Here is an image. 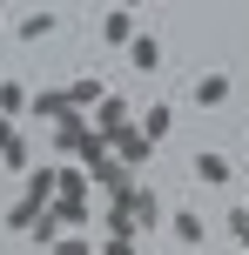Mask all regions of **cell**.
<instances>
[{
	"instance_id": "cell-1",
	"label": "cell",
	"mask_w": 249,
	"mask_h": 255,
	"mask_svg": "<svg viewBox=\"0 0 249 255\" xmlns=\"http://www.w3.org/2000/svg\"><path fill=\"white\" fill-rule=\"evenodd\" d=\"M115 202H121V208H128V215H135V222H142V229H162V202H155V188H148V181H142V175H135V181H128V188H121V195H115Z\"/></svg>"
},
{
	"instance_id": "cell-2",
	"label": "cell",
	"mask_w": 249,
	"mask_h": 255,
	"mask_svg": "<svg viewBox=\"0 0 249 255\" xmlns=\"http://www.w3.org/2000/svg\"><path fill=\"white\" fill-rule=\"evenodd\" d=\"M108 148H115V154H121V161H128V168H142L148 154H155V141H148V134H142V128H135V121H121L115 134H108Z\"/></svg>"
},
{
	"instance_id": "cell-3",
	"label": "cell",
	"mask_w": 249,
	"mask_h": 255,
	"mask_svg": "<svg viewBox=\"0 0 249 255\" xmlns=\"http://www.w3.org/2000/svg\"><path fill=\"white\" fill-rule=\"evenodd\" d=\"M88 115H94V134H101V141H108V134H115V128H121V121H135V115H128V101H121V94H101V101H94V108H88Z\"/></svg>"
},
{
	"instance_id": "cell-4",
	"label": "cell",
	"mask_w": 249,
	"mask_h": 255,
	"mask_svg": "<svg viewBox=\"0 0 249 255\" xmlns=\"http://www.w3.org/2000/svg\"><path fill=\"white\" fill-rule=\"evenodd\" d=\"M169 229H175V242H182V249H202V242H209V222H202L196 208H175Z\"/></svg>"
},
{
	"instance_id": "cell-5",
	"label": "cell",
	"mask_w": 249,
	"mask_h": 255,
	"mask_svg": "<svg viewBox=\"0 0 249 255\" xmlns=\"http://www.w3.org/2000/svg\"><path fill=\"white\" fill-rule=\"evenodd\" d=\"M135 34H142V20H135V7H115V13L101 20V40H108V47H128Z\"/></svg>"
},
{
	"instance_id": "cell-6",
	"label": "cell",
	"mask_w": 249,
	"mask_h": 255,
	"mask_svg": "<svg viewBox=\"0 0 249 255\" xmlns=\"http://www.w3.org/2000/svg\"><path fill=\"white\" fill-rule=\"evenodd\" d=\"M27 108H34V121H47V128H54L74 101H67V88H34V101H27Z\"/></svg>"
},
{
	"instance_id": "cell-7",
	"label": "cell",
	"mask_w": 249,
	"mask_h": 255,
	"mask_svg": "<svg viewBox=\"0 0 249 255\" xmlns=\"http://www.w3.org/2000/svg\"><path fill=\"white\" fill-rule=\"evenodd\" d=\"M128 61H135V74H155V67H162V40L155 34H135L128 40Z\"/></svg>"
},
{
	"instance_id": "cell-8",
	"label": "cell",
	"mask_w": 249,
	"mask_h": 255,
	"mask_svg": "<svg viewBox=\"0 0 249 255\" xmlns=\"http://www.w3.org/2000/svg\"><path fill=\"white\" fill-rule=\"evenodd\" d=\"M169 128H175V108H169V101H155V108H148V115H142V134L155 141V148H162V141H169Z\"/></svg>"
},
{
	"instance_id": "cell-9",
	"label": "cell",
	"mask_w": 249,
	"mask_h": 255,
	"mask_svg": "<svg viewBox=\"0 0 249 255\" xmlns=\"http://www.w3.org/2000/svg\"><path fill=\"white\" fill-rule=\"evenodd\" d=\"M229 101V74H202L196 81V108H223Z\"/></svg>"
},
{
	"instance_id": "cell-10",
	"label": "cell",
	"mask_w": 249,
	"mask_h": 255,
	"mask_svg": "<svg viewBox=\"0 0 249 255\" xmlns=\"http://www.w3.org/2000/svg\"><path fill=\"white\" fill-rule=\"evenodd\" d=\"M13 34L34 47V40H47V34H54V13H27V20H13Z\"/></svg>"
},
{
	"instance_id": "cell-11",
	"label": "cell",
	"mask_w": 249,
	"mask_h": 255,
	"mask_svg": "<svg viewBox=\"0 0 249 255\" xmlns=\"http://www.w3.org/2000/svg\"><path fill=\"white\" fill-rule=\"evenodd\" d=\"M101 81H94V74H81V81H67V101H74V108H94V101H101Z\"/></svg>"
},
{
	"instance_id": "cell-12",
	"label": "cell",
	"mask_w": 249,
	"mask_h": 255,
	"mask_svg": "<svg viewBox=\"0 0 249 255\" xmlns=\"http://www.w3.org/2000/svg\"><path fill=\"white\" fill-rule=\"evenodd\" d=\"M34 215H40V202H34V195H20V202L7 208V229H13V235H27V229H34Z\"/></svg>"
},
{
	"instance_id": "cell-13",
	"label": "cell",
	"mask_w": 249,
	"mask_h": 255,
	"mask_svg": "<svg viewBox=\"0 0 249 255\" xmlns=\"http://www.w3.org/2000/svg\"><path fill=\"white\" fill-rule=\"evenodd\" d=\"M0 161H7L13 175H27V168H34V148H27V134H13V141H7V154H0Z\"/></svg>"
},
{
	"instance_id": "cell-14",
	"label": "cell",
	"mask_w": 249,
	"mask_h": 255,
	"mask_svg": "<svg viewBox=\"0 0 249 255\" xmlns=\"http://www.w3.org/2000/svg\"><path fill=\"white\" fill-rule=\"evenodd\" d=\"M196 181H209V188L229 181V161H223V154H196Z\"/></svg>"
},
{
	"instance_id": "cell-15",
	"label": "cell",
	"mask_w": 249,
	"mask_h": 255,
	"mask_svg": "<svg viewBox=\"0 0 249 255\" xmlns=\"http://www.w3.org/2000/svg\"><path fill=\"white\" fill-rule=\"evenodd\" d=\"M20 108H27V88L20 81H0V115H20Z\"/></svg>"
},
{
	"instance_id": "cell-16",
	"label": "cell",
	"mask_w": 249,
	"mask_h": 255,
	"mask_svg": "<svg viewBox=\"0 0 249 255\" xmlns=\"http://www.w3.org/2000/svg\"><path fill=\"white\" fill-rule=\"evenodd\" d=\"M229 235H236V242L249 249V208H236V215H229Z\"/></svg>"
},
{
	"instance_id": "cell-17",
	"label": "cell",
	"mask_w": 249,
	"mask_h": 255,
	"mask_svg": "<svg viewBox=\"0 0 249 255\" xmlns=\"http://www.w3.org/2000/svg\"><path fill=\"white\" fill-rule=\"evenodd\" d=\"M20 134V128H13V115H0V154H7V141Z\"/></svg>"
},
{
	"instance_id": "cell-18",
	"label": "cell",
	"mask_w": 249,
	"mask_h": 255,
	"mask_svg": "<svg viewBox=\"0 0 249 255\" xmlns=\"http://www.w3.org/2000/svg\"><path fill=\"white\" fill-rule=\"evenodd\" d=\"M121 7H135V0H121Z\"/></svg>"
}]
</instances>
